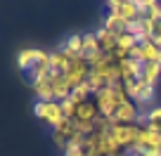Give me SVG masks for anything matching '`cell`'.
Segmentation results:
<instances>
[{
  "label": "cell",
  "instance_id": "25",
  "mask_svg": "<svg viewBox=\"0 0 161 156\" xmlns=\"http://www.w3.org/2000/svg\"><path fill=\"white\" fill-rule=\"evenodd\" d=\"M154 33H161V12L156 14V19H154Z\"/></svg>",
  "mask_w": 161,
  "mask_h": 156
},
{
  "label": "cell",
  "instance_id": "17",
  "mask_svg": "<svg viewBox=\"0 0 161 156\" xmlns=\"http://www.w3.org/2000/svg\"><path fill=\"white\" fill-rule=\"evenodd\" d=\"M119 17H123L128 24H130V21H140L142 17H140V10H137V0H123Z\"/></svg>",
  "mask_w": 161,
  "mask_h": 156
},
{
  "label": "cell",
  "instance_id": "6",
  "mask_svg": "<svg viewBox=\"0 0 161 156\" xmlns=\"http://www.w3.org/2000/svg\"><path fill=\"white\" fill-rule=\"evenodd\" d=\"M116 64H119V71H121L123 83L142 78V66H145L142 62H137V59H123V62H116Z\"/></svg>",
  "mask_w": 161,
  "mask_h": 156
},
{
  "label": "cell",
  "instance_id": "11",
  "mask_svg": "<svg viewBox=\"0 0 161 156\" xmlns=\"http://www.w3.org/2000/svg\"><path fill=\"white\" fill-rule=\"evenodd\" d=\"M71 62H74V59H69V57H66L64 52L57 47L55 52H50V73L64 76V73H66V69L71 66Z\"/></svg>",
  "mask_w": 161,
  "mask_h": 156
},
{
  "label": "cell",
  "instance_id": "5",
  "mask_svg": "<svg viewBox=\"0 0 161 156\" xmlns=\"http://www.w3.org/2000/svg\"><path fill=\"white\" fill-rule=\"evenodd\" d=\"M66 81H69L71 88H78L83 85V83H88V76H90V64H88L83 57H78V59L71 62V66L66 69Z\"/></svg>",
  "mask_w": 161,
  "mask_h": 156
},
{
  "label": "cell",
  "instance_id": "2",
  "mask_svg": "<svg viewBox=\"0 0 161 156\" xmlns=\"http://www.w3.org/2000/svg\"><path fill=\"white\" fill-rule=\"evenodd\" d=\"M33 116L40 118L43 123H47L52 130L59 128L62 123L66 121V116H64V111H62L59 102H36L33 104Z\"/></svg>",
  "mask_w": 161,
  "mask_h": 156
},
{
  "label": "cell",
  "instance_id": "23",
  "mask_svg": "<svg viewBox=\"0 0 161 156\" xmlns=\"http://www.w3.org/2000/svg\"><path fill=\"white\" fill-rule=\"evenodd\" d=\"M64 156H86V149L80 144H74V142H69V144L64 147Z\"/></svg>",
  "mask_w": 161,
  "mask_h": 156
},
{
  "label": "cell",
  "instance_id": "13",
  "mask_svg": "<svg viewBox=\"0 0 161 156\" xmlns=\"http://www.w3.org/2000/svg\"><path fill=\"white\" fill-rule=\"evenodd\" d=\"M100 40H97L95 31H88V33H83V59L90 62L95 55H100Z\"/></svg>",
  "mask_w": 161,
  "mask_h": 156
},
{
  "label": "cell",
  "instance_id": "18",
  "mask_svg": "<svg viewBox=\"0 0 161 156\" xmlns=\"http://www.w3.org/2000/svg\"><path fill=\"white\" fill-rule=\"evenodd\" d=\"M159 78H161V64H145L142 66V81L145 83H149V85L156 88Z\"/></svg>",
  "mask_w": 161,
  "mask_h": 156
},
{
  "label": "cell",
  "instance_id": "22",
  "mask_svg": "<svg viewBox=\"0 0 161 156\" xmlns=\"http://www.w3.org/2000/svg\"><path fill=\"white\" fill-rule=\"evenodd\" d=\"M59 104H62V111H64L66 118H74V116H76V106H78V104H76L71 97H69V100H64V102H59Z\"/></svg>",
  "mask_w": 161,
  "mask_h": 156
},
{
  "label": "cell",
  "instance_id": "3",
  "mask_svg": "<svg viewBox=\"0 0 161 156\" xmlns=\"http://www.w3.org/2000/svg\"><path fill=\"white\" fill-rule=\"evenodd\" d=\"M140 132H142L140 126H111L109 135L116 140V144L121 147V151H126V149H130V147L137 144Z\"/></svg>",
  "mask_w": 161,
  "mask_h": 156
},
{
  "label": "cell",
  "instance_id": "16",
  "mask_svg": "<svg viewBox=\"0 0 161 156\" xmlns=\"http://www.w3.org/2000/svg\"><path fill=\"white\" fill-rule=\"evenodd\" d=\"M33 95H36V102H55V92H52V81L45 78L33 85Z\"/></svg>",
  "mask_w": 161,
  "mask_h": 156
},
{
  "label": "cell",
  "instance_id": "15",
  "mask_svg": "<svg viewBox=\"0 0 161 156\" xmlns=\"http://www.w3.org/2000/svg\"><path fill=\"white\" fill-rule=\"evenodd\" d=\"M102 26H104L107 31H111L114 35H121V33L128 31V21L123 19V17H119V14H107L104 21H102Z\"/></svg>",
  "mask_w": 161,
  "mask_h": 156
},
{
  "label": "cell",
  "instance_id": "20",
  "mask_svg": "<svg viewBox=\"0 0 161 156\" xmlns=\"http://www.w3.org/2000/svg\"><path fill=\"white\" fill-rule=\"evenodd\" d=\"M147 121H149L152 130H156L161 135V106H152L149 114H147Z\"/></svg>",
  "mask_w": 161,
  "mask_h": 156
},
{
  "label": "cell",
  "instance_id": "12",
  "mask_svg": "<svg viewBox=\"0 0 161 156\" xmlns=\"http://www.w3.org/2000/svg\"><path fill=\"white\" fill-rule=\"evenodd\" d=\"M137 147H142V149H156V151H161V135H159L156 130H152L149 126L142 128L140 140H137Z\"/></svg>",
  "mask_w": 161,
  "mask_h": 156
},
{
  "label": "cell",
  "instance_id": "9",
  "mask_svg": "<svg viewBox=\"0 0 161 156\" xmlns=\"http://www.w3.org/2000/svg\"><path fill=\"white\" fill-rule=\"evenodd\" d=\"M38 55H40V50H33V47L19 50V55H17V69H19L21 73H29L36 66V62H38Z\"/></svg>",
  "mask_w": 161,
  "mask_h": 156
},
{
  "label": "cell",
  "instance_id": "24",
  "mask_svg": "<svg viewBox=\"0 0 161 156\" xmlns=\"http://www.w3.org/2000/svg\"><path fill=\"white\" fill-rule=\"evenodd\" d=\"M121 3H123V0H109V3H107V14H119Z\"/></svg>",
  "mask_w": 161,
  "mask_h": 156
},
{
  "label": "cell",
  "instance_id": "1",
  "mask_svg": "<svg viewBox=\"0 0 161 156\" xmlns=\"http://www.w3.org/2000/svg\"><path fill=\"white\" fill-rule=\"evenodd\" d=\"M95 104L97 109H100V116H104V118H111L114 116V111L119 109L123 102H128V95H126V88H123V83L121 85H114V88H102L100 92H95Z\"/></svg>",
  "mask_w": 161,
  "mask_h": 156
},
{
  "label": "cell",
  "instance_id": "21",
  "mask_svg": "<svg viewBox=\"0 0 161 156\" xmlns=\"http://www.w3.org/2000/svg\"><path fill=\"white\" fill-rule=\"evenodd\" d=\"M137 45H140V40H137V38H135L133 33H128V31L119 35V47H123V50H128V52H130L133 47H137Z\"/></svg>",
  "mask_w": 161,
  "mask_h": 156
},
{
  "label": "cell",
  "instance_id": "19",
  "mask_svg": "<svg viewBox=\"0 0 161 156\" xmlns=\"http://www.w3.org/2000/svg\"><path fill=\"white\" fill-rule=\"evenodd\" d=\"M92 90H90V85L88 83H83V85H78V88H74L71 90V100L76 102V104H83V102H88V100H92Z\"/></svg>",
  "mask_w": 161,
  "mask_h": 156
},
{
  "label": "cell",
  "instance_id": "10",
  "mask_svg": "<svg viewBox=\"0 0 161 156\" xmlns=\"http://www.w3.org/2000/svg\"><path fill=\"white\" fill-rule=\"evenodd\" d=\"M95 35H97V40H100V50L104 52V55H114V50L119 47V35L107 31L104 26H100V29L95 31Z\"/></svg>",
  "mask_w": 161,
  "mask_h": 156
},
{
  "label": "cell",
  "instance_id": "26",
  "mask_svg": "<svg viewBox=\"0 0 161 156\" xmlns=\"http://www.w3.org/2000/svg\"><path fill=\"white\" fill-rule=\"evenodd\" d=\"M111 156H123V154H111Z\"/></svg>",
  "mask_w": 161,
  "mask_h": 156
},
{
  "label": "cell",
  "instance_id": "14",
  "mask_svg": "<svg viewBox=\"0 0 161 156\" xmlns=\"http://www.w3.org/2000/svg\"><path fill=\"white\" fill-rule=\"evenodd\" d=\"M140 55L142 64H161V47H156L152 40L140 43Z\"/></svg>",
  "mask_w": 161,
  "mask_h": 156
},
{
  "label": "cell",
  "instance_id": "8",
  "mask_svg": "<svg viewBox=\"0 0 161 156\" xmlns=\"http://www.w3.org/2000/svg\"><path fill=\"white\" fill-rule=\"evenodd\" d=\"M76 121H83V123H95L97 118H100V109H97L95 100H88L83 102V104L76 106Z\"/></svg>",
  "mask_w": 161,
  "mask_h": 156
},
{
  "label": "cell",
  "instance_id": "7",
  "mask_svg": "<svg viewBox=\"0 0 161 156\" xmlns=\"http://www.w3.org/2000/svg\"><path fill=\"white\" fill-rule=\"evenodd\" d=\"M59 50L64 52L69 59H78V57H83V33H74V35H69L64 43L59 45Z\"/></svg>",
  "mask_w": 161,
  "mask_h": 156
},
{
  "label": "cell",
  "instance_id": "4",
  "mask_svg": "<svg viewBox=\"0 0 161 156\" xmlns=\"http://www.w3.org/2000/svg\"><path fill=\"white\" fill-rule=\"evenodd\" d=\"M137 118H140V106L128 100L114 111V116H111L109 121H111V126H135Z\"/></svg>",
  "mask_w": 161,
  "mask_h": 156
}]
</instances>
